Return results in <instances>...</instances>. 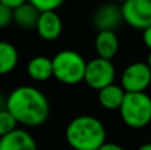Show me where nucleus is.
Returning <instances> with one entry per match:
<instances>
[{
    "label": "nucleus",
    "mask_w": 151,
    "mask_h": 150,
    "mask_svg": "<svg viewBox=\"0 0 151 150\" xmlns=\"http://www.w3.org/2000/svg\"><path fill=\"white\" fill-rule=\"evenodd\" d=\"M5 109L24 126H40L48 120L50 105L40 89L29 85L17 87L7 96Z\"/></svg>",
    "instance_id": "1"
},
{
    "label": "nucleus",
    "mask_w": 151,
    "mask_h": 150,
    "mask_svg": "<svg viewBox=\"0 0 151 150\" xmlns=\"http://www.w3.org/2000/svg\"><path fill=\"white\" fill-rule=\"evenodd\" d=\"M65 140L73 150H97L106 142V129L97 117L78 116L66 126Z\"/></svg>",
    "instance_id": "2"
},
{
    "label": "nucleus",
    "mask_w": 151,
    "mask_h": 150,
    "mask_svg": "<svg viewBox=\"0 0 151 150\" xmlns=\"http://www.w3.org/2000/svg\"><path fill=\"white\" fill-rule=\"evenodd\" d=\"M53 77L65 85H76L83 81L86 61L78 52L64 49L52 58Z\"/></svg>",
    "instance_id": "3"
},
{
    "label": "nucleus",
    "mask_w": 151,
    "mask_h": 150,
    "mask_svg": "<svg viewBox=\"0 0 151 150\" xmlns=\"http://www.w3.org/2000/svg\"><path fill=\"white\" fill-rule=\"evenodd\" d=\"M125 125L131 129H142L151 122V97L146 92L126 93L119 108Z\"/></svg>",
    "instance_id": "4"
},
{
    "label": "nucleus",
    "mask_w": 151,
    "mask_h": 150,
    "mask_svg": "<svg viewBox=\"0 0 151 150\" xmlns=\"http://www.w3.org/2000/svg\"><path fill=\"white\" fill-rule=\"evenodd\" d=\"M115 66L111 60L96 57L86 63L83 82L94 90H101L107 85L114 84Z\"/></svg>",
    "instance_id": "5"
},
{
    "label": "nucleus",
    "mask_w": 151,
    "mask_h": 150,
    "mask_svg": "<svg viewBox=\"0 0 151 150\" xmlns=\"http://www.w3.org/2000/svg\"><path fill=\"white\" fill-rule=\"evenodd\" d=\"M151 85V69L146 63L135 61L125 68L121 74V87L126 93L146 92Z\"/></svg>",
    "instance_id": "6"
},
{
    "label": "nucleus",
    "mask_w": 151,
    "mask_h": 150,
    "mask_svg": "<svg viewBox=\"0 0 151 150\" xmlns=\"http://www.w3.org/2000/svg\"><path fill=\"white\" fill-rule=\"evenodd\" d=\"M121 11L123 21L133 28L145 31L151 25V0H127Z\"/></svg>",
    "instance_id": "7"
},
{
    "label": "nucleus",
    "mask_w": 151,
    "mask_h": 150,
    "mask_svg": "<svg viewBox=\"0 0 151 150\" xmlns=\"http://www.w3.org/2000/svg\"><path fill=\"white\" fill-rule=\"evenodd\" d=\"M93 25L99 31H115L123 23L121 7L114 3L102 4L93 13Z\"/></svg>",
    "instance_id": "8"
},
{
    "label": "nucleus",
    "mask_w": 151,
    "mask_h": 150,
    "mask_svg": "<svg viewBox=\"0 0 151 150\" xmlns=\"http://www.w3.org/2000/svg\"><path fill=\"white\" fill-rule=\"evenodd\" d=\"M35 29L42 40L53 41V40L58 39L61 32H63V21L56 11L40 12Z\"/></svg>",
    "instance_id": "9"
},
{
    "label": "nucleus",
    "mask_w": 151,
    "mask_h": 150,
    "mask_svg": "<svg viewBox=\"0 0 151 150\" xmlns=\"http://www.w3.org/2000/svg\"><path fill=\"white\" fill-rule=\"evenodd\" d=\"M0 150H39L35 138L24 129H16L12 133L0 137Z\"/></svg>",
    "instance_id": "10"
},
{
    "label": "nucleus",
    "mask_w": 151,
    "mask_h": 150,
    "mask_svg": "<svg viewBox=\"0 0 151 150\" xmlns=\"http://www.w3.org/2000/svg\"><path fill=\"white\" fill-rule=\"evenodd\" d=\"M97 57L113 60L119 49V39L115 31H99L94 40Z\"/></svg>",
    "instance_id": "11"
},
{
    "label": "nucleus",
    "mask_w": 151,
    "mask_h": 150,
    "mask_svg": "<svg viewBox=\"0 0 151 150\" xmlns=\"http://www.w3.org/2000/svg\"><path fill=\"white\" fill-rule=\"evenodd\" d=\"M27 73L33 81H47L53 77V64L52 58L47 56H36L31 58L27 64Z\"/></svg>",
    "instance_id": "12"
},
{
    "label": "nucleus",
    "mask_w": 151,
    "mask_h": 150,
    "mask_svg": "<svg viewBox=\"0 0 151 150\" xmlns=\"http://www.w3.org/2000/svg\"><path fill=\"white\" fill-rule=\"evenodd\" d=\"M126 92L121 85L111 84L98 90V102L106 110H119Z\"/></svg>",
    "instance_id": "13"
},
{
    "label": "nucleus",
    "mask_w": 151,
    "mask_h": 150,
    "mask_svg": "<svg viewBox=\"0 0 151 150\" xmlns=\"http://www.w3.org/2000/svg\"><path fill=\"white\" fill-rule=\"evenodd\" d=\"M40 12L28 1L13 8V23L17 27H20V28L24 29L36 28Z\"/></svg>",
    "instance_id": "14"
},
{
    "label": "nucleus",
    "mask_w": 151,
    "mask_h": 150,
    "mask_svg": "<svg viewBox=\"0 0 151 150\" xmlns=\"http://www.w3.org/2000/svg\"><path fill=\"white\" fill-rule=\"evenodd\" d=\"M19 52L13 44L0 41V76L11 73L17 66Z\"/></svg>",
    "instance_id": "15"
},
{
    "label": "nucleus",
    "mask_w": 151,
    "mask_h": 150,
    "mask_svg": "<svg viewBox=\"0 0 151 150\" xmlns=\"http://www.w3.org/2000/svg\"><path fill=\"white\" fill-rule=\"evenodd\" d=\"M17 121L15 117L7 110V109H1L0 110V137L12 133L13 130L17 129Z\"/></svg>",
    "instance_id": "16"
},
{
    "label": "nucleus",
    "mask_w": 151,
    "mask_h": 150,
    "mask_svg": "<svg viewBox=\"0 0 151 150\" xmlns=\"http://www.w3.org/2000/svg\"><path fill=\"white\" fill-rule=\"evenodd\" d=\"M39 12H48V11H56L65 3V0H28Z\"/></svg>",
    "instance_id": "17"
},
{
    "label": "nucleus",
    "mask_w": 151,
    "mask_h": 150,
    "mask_svg": "<svg viewBox=\"0 0 151 150\" xmlns=\"http://www.w3.org/2000/svg\"><path fill=\"white\" fill-rule=\"evenodd\" d=\"M13 23V9L0 3V28H5Z\"/></svg>",
    "instance_id": "18"
},
{
    "label": "nucleus",
    "mask_w": 151,
    "mask_h": 150,
    "mask_svg": "<svg viewBox=\"0 0 151 150\" xmlns=\"http://www.w3.org/2000/svg\"><path fill=\"white\" fill-rule=\"evenodd\" d=\"M142 40H143L145 45L151 50V25L149 28H146L143 31V35H142Z\"/></svg>",
    "instance_id": "19"
},
{
    "label": "nucleus",
    "mask_w": 151,
    "mask_h": 150,
    "mask_svg": "<svg viewBox=\"0 0 151 150\" xmlns=\"http://www.w3.org/2000/svg\"><path fill=\"white\" fill-rule=\"evenodd\" d=\"M97 150H125L121 145L114 142H105L104 145H101Z\"/></svg>",
    "instance_id": "20"
},
{
    "label": "nucleus",
    "mask_w": 151,
    "mask_h": 150,
    "mask_svg": "<svg viewBox=\"0 0 151 150\" xmlns=\"http://www.w3.org/2000/svg\"><path fill=\"white\" fill-rule=\"evenodd\" d=\"M25 1H28V0H0V3L1 4H4V5H7V7H9V8H16V7H19V5H21V4H24Z\"/></svg>",
    "instance_id": "21"
},
{
    "label": "nucleus",
    "mask_w": 151,
    "mask_h": 150,
    "mask_svg": "<svg viewBox=\"0 0 151 150\" xmlns=\"http://www.w3.org/2000/svg\"><path fill=\"white\" fill-rule=\"evenodd\" d=\"M137 150H151V142L143 144V145H141Z\"/></svg>",
    "instance_id": "22"
},
{
    "label": "nucleus",
    "mask_w": 151,
    "mask_h": 150,
    "mask_svg": "<svg viewBox=\"0 0 151 150\" xmlns=\"http://www.w3.org/2000/svg\"><path fill=\"white\" fill-rule=\"evenodd\" d=\"M146 64H147V65H149V68L151 69V50H150L149 56H147V60H146Z\"/></svg>",
    "instance_id": "23"
},
{
    "label": "nucleus",
    "mask_w": 151,
    "mask_h": 150,
    "mask_svg": "<svg viewBox=\"0 0 151 150\" xmlns=\"http://www.w3.org/2000/svg\"><path fill=\"white\" fill-rule=\"evenodd\" d=\"M114 1H117V3H121V4H123V3L127 1V0H114Z\"/></svg>",
    "instance_id": "24"
}]
</instances>
